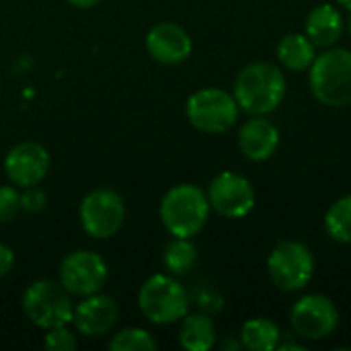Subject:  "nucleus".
<instances>
[{"instance_id":"obj_1","label":"nucleus","mask_w":351,"mask_h":351,"mask_svg":"<svg viewBox=\"0 0 351 351\" xmlns=\"http://www.w3.org/2000/svg\"><path fill=\"white\" fill-rule=\"evenodd\" d=\"M232 95L239 107L249 115H267L276 111L286 97V76L269 62L247 64L237 74Z\"/></svg>"},{"instance_id":"obj_2","label":"nucleus","mask_w":351,"mask_h":351,"mask_svg":"<svg viewBox=\"0 0 351 351\" xmlns=\"http://www.w3.org/2000/svg\"><path fill=\"white\" fill-rule=\"evenodd\" d=\"M210 202L202 187L193 183H181L171 187L158 208L162 226L171 237L193 239L197 237L210 218Z\"/></svg>"},{"instance_id":"obj_3","label":"nucleus","mask_w":351,"mask_h":351,"mask_svg":"<svg viewBox=\"0 0 351 351\" xmlns=\"http://www.w3.org/2000/svg\"><path fill=\"white\" fill-rule=\"evenodd\" d=\"M308 84L321 105L341 109L351 105V51L346 47H329L317 53L308 68Z\"/></svg>"},{"instance_id":"obj_4","label":"nucleus","mask_w":351,"mask_h":351,"mask_svg":"<svg viewBox=\"0 0 351 351\" xmlns=\"http://www.w3.org/2000/svg\"><path fill=\"white\" fill-rule=\"evenodd\" d=\"M189 292L171 274L150 276L138 292L142 315L154 325H173L189 313Z\"/></svg>"},{"instance_id":"obj_5","label":"nucleus","mask_w":351,"mask_h":351,"mask_svg":"<svg viewBox=\"0 0 351 351\" xmlns=\"http://www.w3.org/2000/svg\"><path fill=\"white\" fill-rule=\"evenodd\" d=\"M23 313L39 329L47 331L72 323V294L53 280H37L23 292Z\"/></svg>"},{"instance_id":"obj_6","label":"nucleus","mask_w":351,"mask_h":351,"mask_svg":"<svg viewBox=\"0 0 351 351\" xmlns=\"http://www.w3.org/2000/svg\"><path fill=\"white\" fill-rule=\"evenodd\" d=\"M267 274L278 290L288 294L300 292L315 276V257L304 243L282 241L267 257Z\"/></svg>"},{"instance_id":"obj_7","label":"nucleus","mask_w":351,"mask_h":351,"mask_svg":"<svg viewBox=\"0 0 351 351\" xmlns=\"http://www.w3.org/2000/svg\"><path fill=\"white\" fill-rule=\"evenodd\" d=\"M239 103L232 93L216 86L195 90L185 105L189 123L204 134H224L239 119Z\"/></svg>"},{"instance_id":"obj_8","label":"nucleus","mask_w":351,"mask_h":351,"mask_svg":"<svg viewBox=\"0 0 351 351\" xmlns=\"http://www.w3.org/2000/svg\"><path fill=\"white\" fill-rule=\"evenodd\" d=\"M78 216L80 226L88 237L105 241L119 232L125 220V204L115 189L97 187L82 197Z\"/></svg>"},{"instance_id":"obj_9","label":"nucleus","mask_w":351,"mask_h":351,"mask_svg":"<svg viewBox=\"0 0 351 351\" xmlns=\"http://www.w3.org/2000/svg\"><path fill=\"white\" fill-rule=\"evenodd\" d=\"M109 267L95 251H72L60 263V284L76 298L97 294L105 288Z\"/></svg>"},{"instance_id":"obj_10","label":"nucleus","mask_w":351,"mask_h":351,"mask_svg":"<svg viewBox=\"0 0 351 351\" xmlns=\"http://www.w3.org/2000/svg\"><path fill=\"white\" fill-rule=\"evenodd\" d=\"M290 325L300 339L319 341L337 329L339 311L335 302L323 294H304L290 308Z\"/></svg>"},{"instance_id":"obj_11","label":"nucleus","mask_w":351,"mask_h":351,"mask_svg":"<svg viewBox=\"0 0 351 351\" xmlns=\"http://www.w3.org/2000/svg\"><path fill=\"white\" fill-rule=\"evenodd\" d=\"M210 208L230 220L245 218L255 208V187L253 183L234 173V171H222L216 175L206 191Z\"/></svg>"},{"instance_id":"obj_12","label":"nucleus","mask_w":351,"mask_h":351,"mask_svg":"<svg viewBox=\"0 0 351 351\" xmlns=\"http://www.w3.org/2000/svg\"><path fill=\"white\" fill-rule=\"evenodd\" d=\"M49 152L39 142H21L4 156V173L16 187L39 185L49 173Z\"/></svg>"},{"instance_id":"obj_13","label":"nucleus","mask_w":351,"mask_h":351,"mask_svg":"<svg viewBox=\"0 0 351 351\" xmlns=\"http://www.w3.org/2000/svg\"><path fill=\"white\" fill-rule=\"evenodd\" d=\"M119 317L117 302L107 294H90L74 304L72 325L84 337H103L111 333Z\"/></svg>"},{"instance_id":"obj_14","label":"nucleus","mask_w":351,"mask_h":351,"mask_svg":"<svg viewBox=\"0 0 351 351\" xmlns=\"http://www.w3.org/2000/svg\"><path fill=\"white\" fill-rule=\"evenodd\" d=\"M146 49L152 56V60H156L158 64L177 66L191 56L193 41L181 25L165 21V23H156L148 31Z\"/></svg>"},{"instance_id":"obj_15","label":"nucleus","mask_w":351,"mask_h":351,"mask_svg":"<svg viewBox=\"0 0 351 351\" xmlns=\"http://www.w3.org/2000/svg\"><path fill=\"white\" fill-rule=\"evenodd\" d=\"M280 146L278 128L265 119V115H253L239 130V148L245 158L253 162H263L276 154Z\"/></svg>"},{"instance_id":"obj_16","label":"nucleus","mask_w":351,"mask_h":351,"mask_svg":"<svg viewBox=\"0 0 351 351\" xmlns=\"http://www.w3.org/2000/svg\"><path fill=\"white\" fill-rule=\"evenodd\" d=\"M343 27V16L333 4H319L308 12L304 33L317 45V49H329L341 39Z\"/></svg>"},{"instance_id":"obj_17","label":"nucleus","mask_w":351,"mask_h":351,"mask_svg":"<svg viewBox=\"0 0 351 351\" xmlns=\"http://www.w3.org/2000/svg\"><path fill=\"white\" fill-rule=\"evenodd\" d=\"M278 60L286 70L304 72L313 66L317 58V45L306 37V33H288L278 43Z\"/></svg>"},{"instance_id":"obj_18","label":"nucleus","mask_w":351,"mask_h":351,"mask_svg":"<svg viewBox=\"0 0 351 351\" xmlns=\"http://www.w3.org/2000/svg\"><path fill=\"white\" fill-rule=\"evenodd\" d=\"M179 343L187 351H208L216 346V325L206 313H187L181 319Z\"/></svg>"},{"instance_id":"obj_19","label":"nucleus","mask_w":351,"mask_h":351,"mask_svg":"<svg viewBox=\"0 0 351 351\" xmlns=\"http://www.w3.org/2000/svg\"><path fill=\"white\" fill-rule=\"evenodd\" d=\"M280 341V327L265 317L249 319L241 329V346L251 351H274L278 350Z\"/></svg>"},{"instance_id":"obj_20","label":"nucleus","mask_w":351,"mask_h":351,"mask_svg":"<svg viewBox=\"0 0 351 351\" xmlns=\"http://www.w3.org/2000/svg\"><path fill=\"white\" fill-rule=\"evenodd\" d=\"M162 263L171 276H187L197 263V247L191 243V239L173 237V241H169L162 251Z\"/></svg>"},{"instance_id":"obj_21","label":"nucleus","mask_w":351,"mask_h":351,"mask_svg":"<svg viewBox=\"0 0 351 351\" xmlns=\"http://www.w3.org/2000/svg\"><path fill=\"white\" fill-rule=\"evenodd\" d=\"M325 232L331 241L351 245V193L335 199L325 212Z\"/></svg>"},{"instance_id":"obj_22","label":"nucleus","mask_w":351,"mask_h":351,"mask_svg":"<svg viewBox=\"0 0 351 351\" xmlns=\"http://www.w3.org/2000/svg\"><path fill=\"white\" fill-rule=\"evenodd\" d=\"M158 348L156 339L140 327H128L111 335L109 350L111 351H154Z\"/></svg>"},{"instance_id":"obj_23","label":"nucleus","mask_w":351,"mask_h":351,"mask_svg":"<svg viewBox=\"0 0 351 351\" xmlns=\"http://www.w3.org/2000/svg\"><path fill=\"white\" fill-rule=\"evenodd\" d=\"M78 346V339H76V333L68 329V325H60V327H53V329H47L45 331V337H43V348L49 351H72L76 350Z\"/></svg>"},{"instance_id":"obj_24","label":"nucleus","mask_w":351,"mask_h":351,"mask_svg":"<svg viewBox=\"0 0 351 351\" xmlns=\"http://www.w3.org/2000/svg\"><path fill=\"white\" fill-rule=\"evenodd\" d=\"M21 212V191L16 185H0V224H8Z\"/></svg>"},{"instance_id":"obj_25","label":"nucleus","mask_w":351,"mask_h":351,"mask_svg":"<svg viewBox=\"0 0 351 351\" xmlns=\"http://www.w3.org/2000/svg\"><path fill=\"white\" fill-rule=\"evenodd\" d=\"M47 206V195L39 185L23 187L21 191V210L27 214H37Z\"/></svg>"},{"instance_id":"obj_26","label":"nucleus","mask_w":351,"mask_h":351,"mask_svg":"<svg viewBox=\"0 0 351 351\" xmlns=\"http://www.w3.org/2000/svg\"><path fill=\"white\" fill-rule=\"evenodd\" d=\"M14 267V253L8 245L0 243V278L8 276Z\"/></svg>"},{"instance_id":"obj_27","label":"nucleus","mask_w":351,"mask_h":351,"mask_svg":"<svg viewBox=\"0 0 351 351\" xmlns=\"http://www.w3.org/2000/svg\"><path fill=\"white\" fill-rule=\"evenodd\" d=\"M72 6H76V8H93V6H97L101 0H68Z\"/></svg>"},{"instance_id":"obj_28","label":"nucleus","mask_w":351,"mask_h":351,"mask_svg":"<svg viewBox=\"0 0 351 351\" xmlns=\"http://www.w3.org/2000/svg\"><path fill=\"white\" fill-rule=\"evenodd\" d=\"M337 4H339V6H343L346 10H350L351 12V0H337Z\"/></svg>"},{"instance_id":"obj_29","label":"nucleus","mask_w":351,"mask_h":351,"mask_svg":"<svg viewBox=\"0 0 351 351\" xmlns=\"http://www.w3.org/2000/svg\"><path fill=\"white\" fill-rule=\"evenodd\" d=\"M348 31H350V35H351V16H350V21H348Z\"/></svg>"}]
</instances>
